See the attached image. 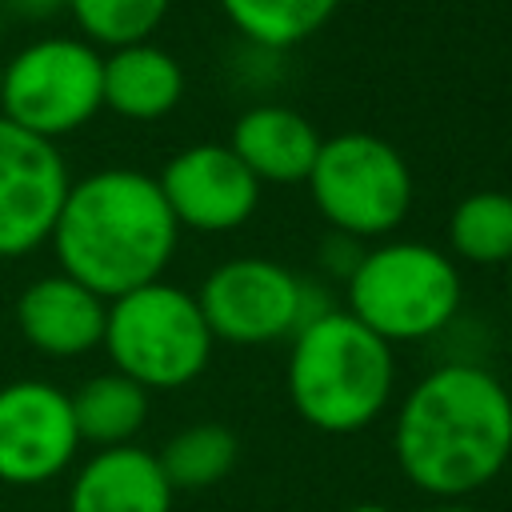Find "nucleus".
Here are the masks:
<instances>
[{
    "label": "nucleus",
    "mask_w": 512,
    "mask_h": 512,
    "mask_svg": "<svg viewBox=\"0 0 512 512\" xmlns=\"http://www.w3.org/2000/svg\"><path fill=\"white\" fill-rule=\"evenodd\" d=\"M392 452L412 488L464 500L492 484L512 456V392L496 372L448 360L400 400Z\"/></svg>",
    "instance_id": "nucleus-1"
},
{
    "label": "nucleus",
    "mask_w": 512,
    "mask_h": 512,
    "mask_svg": "<svg viewBox=\"0 0 512 512\" xmlns=\"http://www.w3.org/2000/svg\"><path fill=\"white\" fill-rule=\"evenodd\" d=\"M180 224L168 212L156 176L140 168H96L72 180L52 228V252L64 276L104 300L164 280Z\"/></svg>",
    "instance_id": "nucleus-2"
},
{
    "label": "nucleus",
    "mask_w": 512,
    "mask_h": 512,
    "mask_svg": "<svg viewBox=\"0 0 512 512\" xmlns=\"http://www.w3.org/2000/svg\"><path fill=\"white\" fill-rule=\"evenodd\" d=\"M284 384L304 424L348 436L388 408L396 392V356L392 344L348 308H328L292 336Z\"/></svg>",
    "instance_id": "nucleus-3"
},
{
    "label": "nucleus",
    "mask_w": 512,
    "mask_h": 512,
    "mask_svg": "<svg viewBox=\"0 0 512 512\" xmlns=\"http://www.w3.org/2000/svg\"><path fill=\"white\" fill-rule=\"evenodd\" d=\"M344 300L360 324L396 348L440 336L464 304V280L444 248L380 240L364 248L356 272L344 280Z\"/></svg>",
    "instance_id": "nucleus-4"
},
{
    "label": "nucleus",
    "mask_w": 512,
    "mask_h": 512,
    "mask_svg": "<svg viewBox=\"0 0 512 512\" xmlns=\"http://www.w3.org/2000/svg\"><path fill=\"white\" fill-rule=\"evenodd\" d=\"M116 372L132 376L148 392L184 388L204 376L212 360V332L192 292L152 280L108 300L104 344Z\"/></svg>",
    "instance_id": "nucleus-5"
},
{
    "label": "nucleus",
    "mask_w": 512,
    "mask_h": 512,
    "mask_svg": "<svg viewBox=\"0 0 512 512\" xmlns=\"http://www.w3.org/2000/svg\"><path fill=\"white\" fill-rule=\"evenodd\" d=\"M308 192L328 232L352 240L392 236L412 208V172L396 144L372 132H336L320 144Z\"/></svg>",
    "instance_id": "nucleus-6"
},
{
    "label": "nucleus",
    "mask_w": 512,
    "mask_h": 512,
    "mask_svg": "<svg viewBox=\"0 0 512 512\" xmlns=\"http://www.w3.org/2000/svg\"><path fill=\"white\" fill-rule=\"evenodd\" d=\"M104 108V52L80 36H40L4 60L0 116L60 140Z\"/></svg>",
    "instance_id": "nucleus-7"
},
{
    "label": "nucleus",
    "mask_w": 512,
    "mask_h": 512,
    "mask_svg": "<svg viewBox=\"0 0 512 512\" xmlns=\"http://www.w3.org/2000/svg\"><path fill=\"white\" fill-rule=\"evenodd\" d=\"M196 304L208 320L212 340L236 348L292 340L308 320L332 308L312 280H300L292 268L268 256H232L216 264L204 276Z\"/></svg>",
    "instance_id": "nucleus-8"
},
{
    "label": "nucleus",
    "mask_w": 512,
    "mask_h": 512,
    "mask_svg": "<svg viewBox=\"0 0 512 512\" xmlns=\"http://www.w3.org/2000/svg\"><path fill=\"white\" fill-rule=\"evenodd\" d=\"M72 180L56 140L32 136L0 116V260L28 256L52 240Z\"/></svg>",
    "instance_id": "nucleus-9"
},
{
    "label": "nucleus",
    "mask_w": 512,
    "mask_h": 512,
    "mask_svg": "<svg viewBox=\"0 0 512 512\" xmlns=\"http://www.w3.org/2000/svg\"><path fill=\"white\" fill-rule=\"evenodd\" d=\"M80 432L72 400L48 380H12L0 388V480L36 488L72 468Z\"/></svg>",
    "instance_id": "nucleus-10"
},
{
    "label": "nucleus",
    "mask_w": 512,
    "mask_h": 512,
    "mask_svg": "<svg viewBox=\"0 0 512 512\" xmlns=\"http://www.w3.org/2000/svg\"><path fill=\"white\" fill-rule=\"evenodd\" d=\"M156 184L176 224L192 232H232L260 204V180L228 144H188L160 168Z\"/></svg>",
    "instance_id": "nucleus-11"
},
{
    "label": "nucleus",
    "mask_w": 512,
    "mask_h": 512,
    "mask_svg": "<svg viewBox=\"0 0 512 512\" xmlns=\"http://www.w3.org/2000/svg\"><path fill=\"white\" fill-rule=\"evenodd\" d=\"M104 324L108 300L64 272L32 280L16 300V328L40 356H84L104 344Z\"/></svg>",
    "instance_id": "nucleus-12"
},
{
    "label": "nucleus",
    "mask_w": 512,
    "mask_h": 512,
    "mask_svg": "<svg viewBox=\"0 0 512 512\" xmlns=\"http://www.w3.org/2000/svg\"><path fill=\"white\" fill-rule=\"evenodd\" d=\"M172 500L176 488L156 452L140 444L96 448L68 488V512H172Z\"/></svg>",
    "instance_id": "nucleus-13"
},
{
    "label": "nucleus",
    "mask_w": 512,
    "mask_h": 512,
    "mask_svg": "<svg viewBox=\"0 0 512 512\" xmlns=\"http://www.w3.org/2000/svg\"><path fill=\"white\" fill-rule=\"evenodd\" d=\"M224 144L260 180V188H288L308 180L324 136L312 128V120H304V112L288 104H252L248 112L236 116Z\"/></svg>",
    "instance_id": "nucleus-14"
},
{
    "label": "nucleus",
    "mask_w": 512,
    "mask_h": 512,
    "mask_svg": "<svg viewBox=\"0 0 512 512\" xmlns=\"http://www.w3.org/2000/svg\"><path fill=\"white\" fill-rule=\"evenodd\" d=\"M184 96V68L180 60L152 44H124L104 52V108L132 124L164 120Z\"/></svg>",
    "instance_id": "nucleus-15"
},
{
    "label": "nucleus",
    "mask_w": 512,
    "mask_h": 512,
    "mask_svg": "<svg viewBox=\"0 0 512 512\" xmlns=\"http://www.w3.org/2000/svg\"><path fill=\"white\" fill-rule=\"evenodd\" d=\"M80 444L120 448L132 444L148 420V388H140L124 372H96L76 392H68Z\"/></svg>",
    "instance_id": "nucleus-16"
},
{
    "label": "nucleus",
    "mask_w": 512,
    "mask_h": 512,
    "mask_svg": "<svg viewBox=\"0 0 512 512\" xmlns=\"http://www.w3.org/2000/svg\"><path fill=\"white\" fill-rule=\"evenodd\" d=\"M228 24L256 48H296L312 40L344 0H216Z\"/></svg>",
    "instance_id": "nucleus-17"
},
{
    "label": "nucleus",
    "mask_w": 512,
    "mask_h": 512,
    "mask_svg": "<svg viewBox=\"0 0 512 512\" xmlns=\"http://www.w3.org/2000/svg\"><path fill=\"white\" fill-rule=\"evenodd\" d=\"M448 256L468 264L512 260V192H472L448 216Z\"/></svg>",
    "instance_id": "nucleus-18"
},
{
    "label": "nucleus",
    "mask_w": 512,
    "mask_h": 512,
    "mask_svg": "<svg viewBox=\"0 0 512 512\" xmlns=\"http://www.w3.org/2000/svg\"><path fill=\"white\" fill-rule=\"evenodd\" d=\"M236 456H240V444H236L232 428L228 424H216V420H200V424L180 428L156 452V460H160V468H164V476H168V484L176 492L180 488L188 492V488H212V484H220L232 472Z\"/></svg>",
    "instance_id": "nucleus-19"
},
{
    "label": "nucleus",
    "mask_w": 512,
    "mask_h": 512,
    "mask_svg": "<svg viewBox=\"0 0 512 512\" xmlns=\"http://www.w3.org/2000/svg\"><path fill=\"white\" fill-rule=\"evenodd\" d=\"M172 0H68V16L80 28V40L92 48H124L152 40Z\"/></svg>",
    "instance_id": "nucleus-20"
},
{
    "label": "nucleus",
    "mask_w": 512,
    "mask_h": 512,
    "mask_svg": "<svg viewBox=\"0 0 512 512\" xmlns=\"http://www.w3.org/2000/svg\"><path fill=\"white\" fill-rule=\"evenodd\" d=\"M360 256H364V244H360V240H352V236H344V232H328V236L320 240L316 264H320V272H328V276H336V280H348V276L356 272Z\"/></svg>",
    "instance_id": "nucleus-21"
},
{
    "label": "nucleus",
    "mask_w": 512,
    "mask_h": 512,
    "mask_svg": "<svg viewBox=\"0 0 512 512\" xmlns=\"http://www.w3.org/2000/svg\"><path fill=\"white\" fill-rule=\"evenodd\" d=\"M68 12V0H0V20L16 24H48Z\"/></svg>",
    "instance_id": "nucleus-22"
},
{
    "label": "nucleus",
    "mask_w": 512,
    "mask_h": 512,
    "mask_svg": "<svg viewBox=\"0 0 512 512\" xmlns=\"http://www.w3.org/2000/svg\"><path fill=\"white\" fill-rule=\"evenodd\" d=\"M424 512H484V508L464 504V500H436V504H432V508H424Z\"/></svg>",
    "instance_id": "nucleus-23"
},
{
    "label": "nucleus",
    "mask_w": 512,
    "mask_h": 512,
    "mask_svg": "<svg viewBox=\"0 0 512 512\" xmlns=\"http://www.w3.org/2000/svg\"><path fill=\"white\" fill-rule=\"evenodd\" d=\"M344 512H392L388 504H376V500H368V504H352V508H344Z\"/></svg>",
    "instance_id": "nucleus-24"
},
{
    "label": "nucleus",
    "mask_w": 512,
    "mask_h": 512,
    "mask_svg": "<svg viewBox=\"0 0 512 512\" xmlns=\"http://www.w3.org/2000/svg\"><path fill=\"white\" fill-rule=\"evenodd\" d=\"M508 304H512V260H508Z\"/></svg>",
    "instance_id": "nucleus-25"
},
{
    "label": "nucleus",
    "mask_w": 512,
    "mask_h": 512,
    "mask_svg": "<svg viewBox=\"0 0 512 512\" xmlns=\"http://www.w3.org/2000/svg\"><path fill=\"white\" fill-rule=\"evenodd\" d=\"M0 84H4V60H0Z\"/></svg>",
    "instance_id": "nucleus-26"
}]
</instances>
